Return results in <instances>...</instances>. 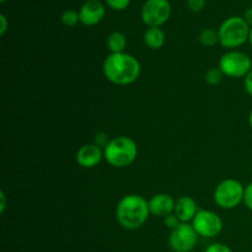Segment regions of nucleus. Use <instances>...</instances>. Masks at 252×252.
<instances>
[{"instance_id": "1", "label": "nucleus", "mask_w": 252, "mask_h": 252, "mask_svg": "<svg viewBox=\"0 0 252 252\" xmlns=\"http://www.w3.org/2000/svg\"><path fill=\"white\" fill-rule=\"evenodd\" d=\"M103 75L115 85L127 86L135 83L140 76V63L128 53H111L102 64Z\"/></svg>"}, {"instance_id": "2", "label": "nucleus", "mask_w": 252, "mask_h": 252, "mask_svg": "<svg viewBox=\"0 0 252 252\" xmlns=\"http://www.w3.org/2000/svg\"><path fill=\"white\" fill-rule=\"evenodd\" d=\"M150 216L149 202L139 194H127L118 202L116 218L122 228L135 230L145 224Z\"/></svg>"}, {"instance_id": "3", "label": "nucleus", "mask_w": 252, "mask_h": 252, "mask_svg": "<svg viewBox=\"0 0 252 252\" xmlns=\"http://www.w3.org/2000/svg\"><path fill=\"white\" fill-rule=\"evenodd\" d=\"M138 155L137 143L129 137L112 138L103 149V159L113 167H127L134 162Z\"/></svg>"}, {"instance_id": "4", "label": "nucleus", "mask_w": 252, "mask_h": 252, "mask_svg": "<svg viewBox=\"0 0 252 252\" xmlns=\"http://www.w3.org/2000/svg\"><path fill=\"white\" fill-rule=\"evenodd\" d=\"M251 27L240 16H231L224 20L218 30L219 43L224 48L233 49L241 47L249 41Z\"/></svg>"}, {"instance_id": "5", "label": "nucleus", "mask_w": 252, "mask_h": 252, "mask_svg": "<svg viewBox=\"0 0 252 252\" xmlns=\"http://www.w3.org/2000/svg\"><path fill=\"white\" fill-rule=\"evenodd\" d=\"M245 187L235 179L221 181L214 189V202L223 209L236 208L244 199Z\"/></svg>"}, {"instance_id": "6", "label": "nucleus", "mask_w": 252, "mask_h": 252, "mask_svg": "<svg viewBox=\"0 0 252 252\" xmlns=\"http://www.w3.org/2000/svg\"><path fill=\"white\" fill-rule=\"evenodd\" d=\"M219 68L229 78H243L252 69V62L244 52L229 51L219 59Z\"/></svg>"}, {"instance_id": "7", "label": "nucleus", "mask_w": 252, "mask_h": 252, "mask_svg": "<svg viewBox=\"0 0 252 252\" xmlns=\"http://www.w3.org/2000/svg\"><path fill=\"white\" fill-rule=\"evenodd\" d=\"M171 5L169 0H147L143 4L140 16L148 27H160L170 19Z\"/></svg>"}, {"instance_id": "8", "label": "nucleus", "mask_w": 252, "mask_h": 252, "mask_svg": "<svg viewBox=\"0 0 252 252\" xmlns=\"http://www.w3.org/2000/svg\"><path fill=\"white\" fill-rule=\"evenodd\" d=\"M192 226L198 236L212 239L223 230V220L216 212L201 209L192 220Z\"/></svg>"}, {"instance_id": "9", "label": "nucleus", "mask_w": 252, "mask_h": 252, "mask_svg": "<svg viewBox=\"0 0 252 252\" xmlns=\"http://www.w3.org/2000/svg\"><path fill=\"white\" fill-rule=\"evenodd\" d=\"M197 239L198 234L196 233L192 224L181 223L170 233L169 244L174 252H189L196 246Z\"/></svg>"}, {"instance_id": "10", "label": "nucleus", "mask_w": 252, "mask_h": 252, "mask_svg": "<svg viewBox=\"0 0 252 252\" xmlns=\"http://www.w3.org/2000/svg\"><path fill=\"white\" fill-rule=\"evenodd\" d=\"M75 159L79 166L84 169H93L103 159V149L96 144H85L79 148Z\"/></svg>"}, {"instance_id": "11", "label": "nucleus", "mask_w": 252, "mask_h": 252, "mask_svg": "<svg viewBox=\"0 0 252 252\" xmlns=\"http://www.w3.org/2000/svg\"><path fill=\"white\" fill-rule=\"evenodd\" d=\"M106 10L103 4L100 1H86L85 4L81 5L79 10L80 15V22L85 26H95L98 22L102 21L105 17Z\"/></svg>"}, {"instance_id": "12", "label": "nucleus", "mask_w": 252, "mask_h": 252, "mask_svg": "<svg viewBox=\"0 0 252 252\" xmlns=\"http://www.w3.org/2000/svg\"><path fill=\"white\" fill-rule=\"evenodd\" d=\"M149 211L150 214L160 218L170 216L174 213L176 201L174 197L167 193H158L149 199Z\"/></svg>"}, {"instance_id": "13", "label": "nucleus", "mask_w": 252, "mask_h": 252, "mask_svg": "<svg viewBox=\"0 0 252 252\" xmlns=\"http://www.w3.org/2000/svg\"><path fill=\"white\" fill-rule=\"evenodd\" d=\"M197 213H198L197 203L192 197L182 196L176 201L174 214L179 218V220L181 221V223H189V221H192Z\"/></svg>"}, {"instance_id": "14", "label": "nucleus", "mask_w": 252, "mask_h": 252, "mask_svg": "<svg viewBox=\"0 0 252 252\" xmlns=\"http://www.w3.org/2000/svg\"><path fill=\"white\" fill-rule=\"evenodd\" d=\"M143 38H144V43L148 48L157 51L164 46L166 37L160 27H148Z\"/></svg>"}, {"instance_id": "15", "label": "nucleus", "mask_w": 252, "mask_h": 252, "mask_svg": "<svg viewBox=\"0 0 252 252\" xmlns=\"http://www.w3.org/2000/svg\"><path fill=\"white\" fill-rule=\"evenodd\" d=\"M127 47V38L120 31H115L107 37V48L111 53H125Z\"/></svg>"}, {"instance_id": "16", "label": "nucleus", "mask_w": 252, "mask_h": 252, "mask_svg": "<svg viewBox=\"0 0 252 252\" xmlns=\"http://www.w3.org/2000/svg\"><path fill=\"white\" fill-rule=\"evenodd\" d=\"M199 43L204 47H214L217 43H219V33L218 31L213 29H204L199 33Z\"/></svg>"}, {"instance_id": "17", "label": "nucleus", "mask_w": 252, "mask_h": 252, "mask_svg": "<svg viewBox=\"0 0 252 252\" xmlns=\"http://www.w3.org/2000/svg\"><path fill=\"white\" fill-rule=\"evenodd\" d=\"M224 73L220 70V68H212L209 69L208 71L206 73V76H204V79H206L207 84H209V85L212 86H216V85H219V84L223 81L224 79Z\"/></svg>"}, {"instance_id": "18", "label": "nucleus", "mask_w": 252, "mask_h": 252, "mask_svg": "<svg viewBox=\"0 0 252 252\" xmlns=\"http://www.w3.org/2000/svg\"><path fill=\"white\" fill-rule=\"evenodd\" d=\"M61 20L63 25H65L68 27H73L80 21V15H79V11H76V10H65L62 14Z\"/></svg>"}, {"instance_id": "19", "label": "nucleus", "mask_w": 252, "mask_h": 252, "mask_svg": "<svg viewBox=\"0 0 252 252\" xmlns=\"http://www.w3.org/2000/svg\"><path fill=\"white\" fill-rule=\"evenodd\" d=\"M106 4L116 11H121V10L127 9L128 5L130 4V0H106Z\"/></svg>"}, {"instance_id": "20", "label": "nucleus", "mask_w": 252, "mask_h": 252, "mask_svg": "<svg viewBox=\"0 0 252 252\" xmlns=\"http://www.w3.org/2000/svg\"><path fill=\"white\" fill-rule=\"evenodd\" d=\"M206 6V0H187V7L192 12H199Z\"/></svg>"}, {"instance_id": "21", "label": "nucleus", "mask_w": 252, "mask_h": 252, "mask_svg": "<svg viewBox=\"0 0 252 252\" xmlns=\"http://www.w3.org/2000/svg\"><path fill=\"white\" fill-rule=\"evenodd\" d=\"M110 138H108V134H106V133L101 132V133H97V134L95 135V140H94V144H96L97 147H100L101 149H105L106 145L110 143Z\"/></svg>"}, {"instance_id": "22", "label": "nucleus", "mask_w": 252, "mask_h": 252, "mask_svg": "<svg viewBox=\"0 0 252 252\" xmlns=\"http://www.w3.org/2000/svg\"><path fill=\"white\" fill-rule=\"evenodd\" d=\"M243 203L245 204L246 208L252 211V182L245 187V191H244Z\"/></svg>"}, {"instance_id": "23", "label": "nucleus", "mask_w": 252, "mask_h": 252, "mask_svg": "<svg viewBox=\"0 0 252 252\" xmlns=\"http://www.w3.org/2000/svg\"><path fill=\"white\" fill-rule=\"evenodd\" d=\"M164 224L165 226H167L169 229H171V230H174L175 228H177V226L181 224V221L179 220V218H177L176 216H175L174 213L170 214V216L165 217L164 218Z\"/></svg>"}, {"instance_id": "24", "label": "nucleus", "mask_w": 252, "mask_h": 252, "mask_svg": "<svg viewBox=\"0 0 252 252\" xmlns=\"http://www.w3.org/2000/svg\"><path fill=\"white\" fill-rule=\"evenodd\" d=\"M204 252H233V251H231V249L229 248V246H226L225 244L216 243L209 245Z\"/></svg>"}, {"instance_id": "25", "label": "nucleus", "mask_w": 252, "mask_h": 252, "mask_svg": "<svg viewBox=\"0 0 252 252\" xmlns=\"http://www.w3.org/2000/svg\"><path fill=\"white\" fill-rule=\"evenodd\" d=\"M244 86H245V91L249 95L252 96V69L249 71L248 75L245 76V80H244Z\"/></svg>"}, {"instance_id": "26", "label": "nucleus", "mask_w": 252, "mask_h": 252, "mask_svg": "<svg viewBox=\"0 0 252 252\" xmlns=\"http://www.w3.org/2000/svg\"><path fill=\"white\" fill-rule=\"evenodd\" d=\"M6 30H7V20L6 17H5V15L1 14L0 15V34L4 36Z\"/></svg>"}, {"instance_id": "27", "label": "nucleus", "mask_w": 252, "mask_h": 252, "mask_svg": "<svg viewBox=\"0 0 252 252\" xmlns=\"http://www.w3.org/2000/svg\"><path fill=\"white\" fill-rule=\"evenodd\" d=\"M244 20L248 22L249 26L252 27V7H249V9L246 10L245 14H244Z\"/></svg>"}, {"instance_id": "28", "label": "nucleus", "mask_w": 252, "mask_h": 252, "mask_svg": "<svg viewBox=\"0 0 252 252\" xmlns=\"http://www.w3.org/2000/svg\"><path fill=\"white\" fill-rule=\"evenodd\" d=\"M0 199H1V202H0V213L2 214L5 211V207H6V197H5L4 191L0 192Z\"/></svg>"}, {"instance_id": "29", "label": "nucleus", "mask_w": 252, "mask_h": 252, "mask_svg": "<svg viewBox=\"0 0 252 252\" xmlns=\"http://www.w3.org/2000/svg\"><path fill=\"white\" fill-rule=\"evenodd\" d=\"M249 123H250V127L252 128V110L250 111V115H249Z\"/></svg>"}, {"instance_id": "30", "label": "nucleus", "mask_w": 252, "mask_h": 252, "mask_svg": "<svg viewBox=\"0 0 252 252\" xmlns=\"http://www.w3.org/2000/svg\"><path fill=\"white\" fill-rule=\"evenodd\" d=\"M249 42H250V44H251V47H252V27H251V30H250V36H249Z\"/></svg>"}, {"instance_id": "31", "label": "nucleus", "mask_w": 252, "mask_h": 252, "mask_svg": "<svg viewBox=\"0 0 252 252\" xmlns=\"http://www.w3.org/2000/svg\"><path fill=\"white\" fill-rule=\"evenodd\" d=\"M86 1H97V0H86Z\"/></svg>"}, {"instance_id": "32", "label": "nucleus", "mask_w": 252, "mask_h": 252, "mask_svg": "<svg viewBox=\"0 0 252 252\" xmlns=\"http://www.w3.org/2000/svg\"><path fill=\"white\" fill-rule=\"evenodd\" d=\"M0 1H1V2H5V1H6V0H0Z\"/></svg>"}]
</instances>
